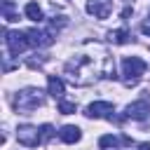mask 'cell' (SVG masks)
<instances>
[{
	"mask_svg": "<svg viewBox=\"0 0 150 150\" xmlns=\"http://www.w3.org/2000/svg\"><path fill=\"white\" fill-rule=\"evenodd\" d=\"M40 134H42V141H49V138H52V134H54L52 124H42V127H40Z\"/></svg>",
	"mask_w": 150,
	"mask_h": 150,
	"instance_id": "9a60e30c",
	"label": "cell"
},
{
	"mask_svg": "<svg viewBox=\"0 0 150 150\" xmlns=\"http://www.w3.org/2000/svg\"><path fill=\"white\" fill-rule=\"evenodd\" d=\"M26 35H28V42H30L33 47H49V45H54L52 30H38V28H30V30H26Z\"/></svg>",
	"mask_w": 150,
	"mask_h": 150,
	"instance_id": "52a82bcc",
	"label": "cell"
},
{
	"mask_svg": "<svg viewBox=\"0 0 150 150\" xmlns=\"http://www.w3.org/2000/svg\"><path fill=\"white\" fill-rule=\"evenodd\" d=\"M47 87H49V94L54 96V98H61L63 96V80L61 77H56V75H49V80H47Z\"/></svg>",
	"mask_w": 150,
	"mask_h": 150,
	"instance_id": "30bf717a",
	"label": "cell"
},
{
	"mask_svg": "<svg viewBox=\"0 0 150 150\" xmlns=\"http://www.w3.org/2000/svg\"><path fill=\"white\" fill-rule=\"evenodd\" d=\"M2 14H5V21H19V14L14 12V7H12L9 0L2 2Z\"/></svg>",
	"mask_w": 150,
	"mask_h": 150,
	"instance_id": "4fadbf2b",
	"label": "cell"
},
{
	"mask_svg": "<svg viewBox=\"0 0 150 150\" xmlns=\"http://www.w3.org/2000/svg\"><path fill=\"white\" fill-rule=\"evenodd\" d=\"M145 61L138 59V56H124L122 61V75H124V84L127 87H136L145 73Z\"/></svg>",
	"mask_w": 150,
	"mask_h": 150,
	"instance_id": "6da1fadb",
	"label": "cell"
},
{
	"mask_svg": "<svg viewBox=\"0 0 150 150\" xmlns=\"http://www.w3.org/2000/svg\"><path fill=\"white\" fill-rule=\"evenodd\" d=\"M131 12H134V9H131V7H127V9H122V19H127V16H129V14H131Z\"/></svg>",
	"mask_w": 150,
	"mask_h": 150,
	"instance_id": "e0dca14e",
	"label": "cell"
},
{
	"mask_svg": "<svg viewBox=\"0 0 150 150\" xmlns=\"http://www.w3.org/2000/svg\"><path fill=\"white\" fill-rule=\"evenodd\" d=\"M148 112H150L148 101H134L127 105V117H131V120H145Z\"/></svg>",
	"mask_w": 150,
	"mask_h": 150,
	"instance_id": "ba28073f",
	"label": "cell"
},
{
	"mask_svg": "<svg viewBox=\"0 0 150 150\" xmlns=\"http://www.w3.org/2000/svg\"><path fill=\"white\" fill-rule=\"evenodd\" d=\"M108 40H110V42H115V45H127V42H131V33H129L127 28L110 30V33H108Z\"/></svg>",
	"mask_w": 150,
	"mask_h": 150,
	"instance_id": "8fae6325",
	"label": "cell"
},
{
	"mask_svg": "<svg viewBox=\"0 0 150 150\" xmlns=\"http://www.w3.org/2000/svg\"><path fill=\"white\" fill-rule=\"evenodd\" d=\"M23 12H26V16H28L30 21H42V9H40L38 2H28Z\"/></svg>",
	"mask_w": 150,
	"mask_h": 150,
	"instance_id": "7c38bea8",
	"label": "cell"
},
{
	"mask_svg": "<svg viewBox=\"0 0 150 150\" xmlns=\"http://www.w3.org/2000/svg\"><path fill=\"white\" fill-rule=\"evenodd\" d=\"M59 112H63V115L75 112V103H73V101H63V98H59Z\"/></svg>",
	"mask_w": 150,
	"mask_h": 150,
	"instance_id": "5bb4252c",
	"label": "cell"
},
{
	"mask_svg": "<svg viewBox=\"0 0 150 150\" xmlns=\"http://www.w3.org/2000/svg\"><path fill=\"white\" fill-rule=\"evenodd\" d=\"M87 12L96 19H108L112 12V0H87Z\"/></svg>",
	"mask_w": 150,
	"mask_h": 150,
	"instance_id": "8992f818",
	"label": "cell"
},
{
	"mask_svg": "<svg viewBox=\"0 0 150 150\" xmlns=\"http://www.w3.org/2000/svg\"><path fill=\"white\" fill-rule=\"evenodd\" d=\"M16 141H19L21 145H26V148H38V145L42 143V134H40L38 127L23 124V127L16 129Z\"/></svg>",
	"mask_w": 150,
	"mask_h": 150,
	"instance_id": "277c9868",
	"label": "cell"
},
{
	"mask_svg": "<svg viewBox=\"0 0 150 150\" xmlns=\"http://www.w3.org/2000/svg\"><path fill=\"white\" fill-rule=\"evenodd\" d=\"M141 33H143V35H150V16L141 23Z\"/></svg>",
	"mask_w": 150,
	"mask_h": 150,
	"instance_id": "2e32d148",
	"label": "cell"
},
{
	"mask_svg": "<svg viewBox=\"0 0 150 150\" xmlns=\"http://www.w3.org/2000/svg\"><path fill=\"white\" fill-rule=\"evenodd\" d=\"M5 33V42H7V47H9V54L12 56H19L30 42H28V35L26 33H21V30H2Z\"/></svg>",
	"mask_w": 150,
	"mask_h": 150,
	"instance_id": "3957f363",
	"label": "cell"
},
{
	"mask_svg": "<svg viewBox=\"0 0 150 150\" xmlns=\"http://www.w3.org/2000/svg\"><path fill=\"white\" fill-rule=\"evenodd\" d=\"M59 138H61L63 143H77V141L82 138V131H80L75 124H66V127L59 131Z\"/></svg>",
	"mask_w": 150,
	"mask_h": 150,
	"instance_id": "9c48e42d",
	"label": "cell"
},
{
	"mask_svg": "<svg viewBox=\"0 0 150 150\" xmlns=\"http://www.w3.org/2000/svg\"><path fill=\"white\" fill-rule=\"evenodd\" d=\"M112 112H115V105L112 103H108V101H94V103H89L87 105V117H94V120H98V117H103V120H112Z\"/></svg>",
	"mask_w": 150,
	"mask_h": 150,
	"instance_id": "5b68a950",
	"label": "cell"
},
{
	"mask_svg": "<svg viewBox=\"0 0 150 150\" xmlns=\"http://www.w3.org/2000/svg\"><path fill=\"white\" fill-rule=\"evenodd\" d=\"M38 105H42V91L38 87H26L14 96V108L16 112H30Z\"/></svg>",
	"mask_w": 150,
	"mask_h": 150,
	"instance_id": "7a4b0ae2",
	"label": "cell"
}]
</instances>
